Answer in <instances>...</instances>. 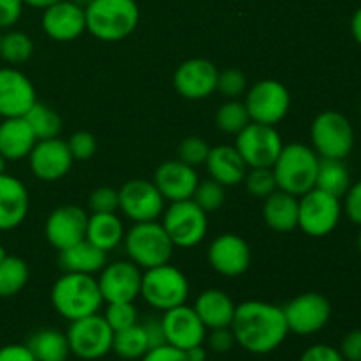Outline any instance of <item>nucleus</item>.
Masks as SVG:
<instances>
[{
    "mask_svg": "<svg viewBox=\"0 0 361 361\" xmlns=\"http://www.w3.org/2000/svg\"><path fill=\"white\" fill-rule=\"evenodd\" d=\"M247 90V78L240 69H226L219 71L217 80V92H221L224 97L236 99L238 95H243Z\"/></svg>",
    "mask_w": 361,
    "mask_h": 361,
    "instance_id": "79ce46f5",
    "label": "nucleus"
},
{
    "mask_svg": "<svg viewBox=\"0 0 361 361\" xmlns=\"http://www.w3.org/2000/svg\"><path fill=\"white\" fill-rule=\"evenodd\" d=\"M71 2H74V4H76V6L83 7V9H85V7H87V6H88V4H90V2H92V0H71Z\"/></svg>",
    "mask_w": 361,
    "mask_h": 361,
    "instance_id": "bf43d9fd",
    "label": "nucleus"
},
{
    "mask_svg": "<svg viewBox=\"0 0 361 361\" xmlns=\"http://www.w3.org/2000/svg\"><path fill=\"white\" fill-rule=\"evenodd\" d=\"M358 249H360V252H361V233H360V236H358Z\"/></svg>",
    "mask_w": 361,
    "mask_h": 361,
    "instance_id": "680f3d73",
    "label": "nucleus"
},
{
    "mask_svg": "<svg viewBox=\"0 0 361 361\" xmlns=\"http://www.w3.org/2000/svg\"><path fill=\"white\" fill-rule=\"evenodd\" d=\"M88 217L85 210L76 204H62L48 215L44 224V235L49 245L63 250L74 243L85 240Z\"/></svg>",
    "mask_w": 361,
    "mask_h": 361,
    "instance_id": "6ab92c4d",
    "label": "nucleus"
},
{
    "mask_svg": "<svg viewBox=\"0 0 361 361\" xmlns=\"http://www.w3.org/2000/svg\"><path fill=\"white\" fill-rule=\"evenodd\" d=\"M226 187L221 185L215 180H203V182L197 183L196 190L192 194V201L207 214L219 210V208L224 204L226 200Z\"/></svg>",
    "mask_w": 361,
    "mask_h": 361,
    "instance_id": "58836bf2",
    "label": "nucleus"
},
{
    "mask_svg": "<svg viewBox=\"0 0 361 361\" xmlns=\"http://www.w3.org/2000/svg\"><path fill=\"white\" fill-rule=\"evenodd\" d=\"M123 245L129 259L145 270L169 263L175 249L164 226L157 221L134 222L123 236Z\"/></svg>",
    "mask_w": 361,
    "mask_h": 361,
    "instance_id": "39448f33",
    "label": "nucleus"
},
{
    "mask_svg": "<svg viewBox=\"0 0 361 361\" xmlns=\"http://www.w3.org/2000/svg\"><path fill=\"white\" fill-rule=\"evenodd\" d=\"M28 282V267L21 257L7 256L0 261V298L18 295Z\"/></svg>",
    "mask_w": 361,
    "mask_h": 361,
    "instance_id": "f704fd0d",
    "label": "nucleus"
},
{
    "mask_svg": "<svg viewBox=\"0 0 361 361\" xmlns=\"http://www.w3.org/2000/svg\"><path fill=\"white\" fill-rule=\"evenodd\" d=\"M236 341L233 335L231 326L226 328H214L208 335V345L214 353H228L235 348Z\"/></svg>",
    "mask_w": 361,
    "mask_h": 361,
    "instance_id": "49530a36",
    "label": "nucleus"
},
{
    "mask_svg": "<svg viewBox=\"0 0 361 361\" xmlns=\"http://www.w3.org/2000/svg\"><path fill=\"white\" fill-rule=\"evenodd\" d=\"M55 2H59V0H23L25 6L35 7V9H46V7H49Z\"/></svg>",
    "mask_w": 361,
    "mask_h": 361,
    "instance_id": "4d7b16f0",
    "label": "nucleus"
},
{
    "mask_svg": "<svg viewBox=\"0 0 361 361\" xmlns=\"http://www.w3.org/2000/svg\"><path fill=\"white\" fill-rule=\"evenodd\" d=\"M35 143H37V137L23 116L2 120L0 123V154L7 161H20V159L28 157Z\"/></svg>",
    "mask_w": 361,
    "mask_h": 361,
    "instance_id": "bb28decb",
    "label": "nucleus"
},
{
    "mask_svg": "<svg viewBox=\"0 0 361 361\" xmlns=\"http://www.w3.org/2000/svg\"><path fill=\"white\" fill-rule=\"evenodd\" d=\"M23 118L27 120L30 129L34 130L37 141L59 137L60 130H62V118H60V115L51 106L44 104V102H35Z\"/></svg>",
    "mask_w": 361,
    "mask_h": 361,
    "instance_id": "72a5a7b5",
    "label": "nucleus"
},
{
    "mask_svg": "<svg viewBox=\"0 0 361 361\" xmlns=\"http://www.w3.org/2000/svg\"><path fill=\"white\" fill-rule=\"evenodd\" d=\"M35 102H37V95L28 76L13 67L0 69V116L2 118L25 116Z\"/></svg>",
    "mask_w": 361,
    "mask_h": 361,
    "instance_id": "aec40b11",
    "label": "nucleus"
},
{
    "mask_svg": "<svg viewBox=\"0 0 361 361\" xmlns=\"http://www.w3.org/2000/svg\"><path fill=\"white\" fill-rule=\"evenodd\" d=\"M341 355L345 361H361V330L349 331L341 345Z\"/></svg>",
    "mask_w": 361,
    "mask_h": 361,
    "instance_id": "3c124183",
    "label": "nucleus"
},
{
    "mask_svg": "<svg viewBox=\"0 0 361 361\" xmlns=\"http://www.w3.org/2000/svg\"><path fill=\"white\" fill-rule=\"evenodd\" d=\"M351 187V175L342 159H321L316 176V189L331 194L335 197H344Z\"/></svg>",
    "mask_w": 361,
    "mask_h": 361,
    "instance_id": "2f4dec72",
    "label": "nucleus"
},
{
    "mask_svg": "<svg viewBox=\"0 0 361 361\" xmlns=\"http://www.w3.org/2000/svg\"><path fill=\"white\" fill-rule=\"evenodd\" d=\"M344 210L349 221L361 228V180L356 183H351L349 190L345 192Z\"/></svg>",
    "mask_w": 361,
    "mask_h": 361,
    "instance_id": "a18cd8bd",
    "label": "nucleus"
},
{
    "mask_svg": "<svg viewBox=\"0 0 361 361\" xmlns=\"http://www.w3.org/2000/svg\"><path fill=\"white\" fill-rule=\"evenodd\" d=\"M204 166H207L210 178L224 187L242 183L247 175V169H249L242 155L231 145H219V147L210 148Z\"/></svg>",
    "mask_w": 361,
    "mask_h": 361,
    "instance_id": "393cba45",
    "label": "nucleus"
},
{
    "mask_svg": "<svg viewBox=\"0 0 361 361\" xmlns=\"http://www.w3.org/2000/svg\"><path fill=\"white\" fill-rule=\"evenodd\" d=\"M243 104L249 113L250 122L275 127L289 113L291 95L281 81L263 80L250 87Z\"/></svg>",
    "mask_w": 361,
    "mask_h": 361,
    "instance_id": "9b49d317",
    "label": "nucleus"
},
{
    "mask_svg": "<svg viewBox=\"0 0 361 361\" xmlns=\"http://www.w3.org/2000/svg\"><path fill=\"white\" fill-rule=\"evenodd\" d=\"M140 267L133 261H115L106 264L99 275V289L106 303L134 302L141 295Z\"/></svg>",
    "mask_w": 361,
    "mask_h": 361,
    "instance_id": "dca6fc26",
    "label": "nucleus"
},
{
    "mask_svg": "<svg viewBox=\"0 0 361 361\" xmlns=\"http://www.w3.org/2000/svg\"><path fill=\"white\" fill-rule=\"evenodd\" d=\"M162 328H164L166 344L187 351L194 345H201L207 341V326L196 310L189 305H178L175 309L166 310L161 317Z\"/></svg>",
    "mask_w": 361,
    "mask_h": 361,
    "instance_id": "f3484780",
    "label": "nucleus"
},
{
    "mask_svg": "<svg viewBox=\"0 0 361 361\" xmlns=\"http://www.w3.org/2000/svg\"><path fill=\"white\" fill-rule=\"evenodd\" d=\"M23 0H0V30L18 23L23 13Z\"/></svg>",
    "mask_w": 361,
    "mask_h": 361,
    "instance_id": "09e8293b",
    "label": "nucleus"
},
{
    "mask_svg": "<svg viewBox=\"0 0 361 361\" xmlns=\"http://www.w3.org/2000/svg\"><path fill=\"white\" fill-rule=\"evenodd\" d=\"M28 190L16 176L0 175V231H11L27 219Z\"/></svg>",
    "mask_w": 361,
    "mask_h": 361,
    "instance_id": "b1692460",
    "label": "nucleus"
},
{
    "mask_svg": "<svg viewBox=\"0 0 361 361\" xmlns=\"http://www.w3.org/2000/svg\"><path fill=\"white\" fill-rule=\"evenodd\" d=\"M207 212L201 210L192 200L175 201L162 212V222L173 245L190 249L200 245L208 231Z\"/></svg>",
    "mask_w": 361,
    "mask_h": 361,
    "instance_id": "6e6552de",
    "label": "nucleus"
},
{
    "mask_svg": "<svg viewBox=\"0 0 361 361\" xmlns=\"http://www.w3.org/2000/svg\"><path fill=\"white\" fill-rule=\"evenodd\" d=\"M242 183H245V189L250 196L261 200L277 190V180L271 168H249Z\"/></svg>",
    "mask_w": 361,
    "mask_h": 361,
    "instance_id": "4c0bfd02",
    "label": "nucleus"
},
{
    "mask_svg": "<svg viewBox=\"0 0 361 361\" xmlns=\"http://www.w3.org/2000/svg\"><path fill=\"white\" fill-rule=\"evenodd\" d=\"M0 361H37L27 344H9L0 348Z\"/></svg>",
    "mask_w": 361,
    "mask_h": 361,
    "instance_id": "864d4df0",
    "label": "nucleus"
},
{
    "mask_svg": "<svg viewBox=\"0 0 361 361\" xmlns=\"http://www.w3.org/2000/svg\"><path fill=\"white\" fill-rule=\"evenodd\" d=\"M59 263L63 271L94 275L99 274L108 264V252H104L85 238L74 245L67 247V249L60 250Z\"/></svg>",
    "mask_w": 361,
    "mask_h": 361,
    "instance_id": "cd10ccee",
    "label": "nucleus"
},
{
    "mask_svg": "<svg viewBox=\"0 0 361 361\" xmlns=\"http://www.w3.org/2000/svg\"><path fill=\"white\" fill-rule=\"evenodd\" d=\"M342 215L341 200L319 189H310L298 200V228L305 235L321 238L337 228Z\"/></svg>",
    "mask_w": 361,
    "mask_h": 361,
    "instance_id": "9d476101",
    "label": "nucleus"
},
{
    "mask_svg": "<svg viewBox=\"0 0 361 361\" xmlns=\"http://www.w3.org/2000/svg\"><path fill=\"white\" fill-rule=\"evenodd\" d=\"M210 145L200 136H189L178 145V161L185 162L187 166H197L207 162L208 154H210Z\"/></svg>",
    "mask_w": 361,
    "mask_h": 361,
    "instance_id": "a19ab883",
    "label": "nucleus"
},
{
    "mask_svg": "<svg viewBox=\"0 0 361 361\" xmlns=\"http://www.w3.org/2000/svg\"><path fill=\"white\" fill-rule=\"evenodd\" d=\"M263 217L274 231H293L298 228V197L277 189L264 197Z\"/></svg>",
    "mask_w": 361,
    "mask_h": 361,
    "instance_id": "c85d7f7f",
    "label": "nucleus"
},
{
    "mask_svg": "<svg viewBox=\"0 0 361 361\" xmlns=\"http://www.w3.org/2000/svg\"><path fill=\"white\" fill-rule=\"evenodd\" d=\"M7 257V252H6V249H4L2 245H0V261H4Z\"/></svg>",
    "mask_w": 361,
    "mask_h": 361,
    "instance_id": "052dcab7",
    "label": "nucleus"
},
{
    "mask_svg": "<svg viewBox=\"0 0 361 361\" xmlns=\"http://www.w3.org/2000/svg\"><path fill=\"white\" fill-rule=\"evenodd\" d=\"M250 123V116L243 102L236 99H229L215 113V126L226 134H238Z\"/></svg>",
    "mask_w": 361,
    "mask_h": 361,
    "instance_id": "e433bc0d",
    "label": "nucleus"
},
{
    "mask_svg": "<svg viewBox=\"0 0 361 361\" xmlns=\"http://www.w3.org/2000/svg\"><path fill=\"white\" fill-rule=\"evenodd\" d=\"M111 351H115L116 355L123 360L143 358V356L150 351V345H148V338L143 326L137 323L134 324V326L126 328V330L115 331V335H113Z\"/></svg>",
    "mask_w": 361,
    "mask_h": 361,
    "instance_id": "473e14b6",
    "label": "nucleus"
},
{
    "mask_svg": "<svg viewBox=\"0 0 361 361\" xmlns=\"http://www.w3.org/2000/svg\"><path fill=\"white\" fill-rule=\"evenodd\" d=\"M41 25L51 41L71 42L87 30L85 9L71 0H59L42 9Z\"/></svg>",
    "mask_w": 361,
    "mask_h": 361,
    "instance_id": "412c9836",
    "label": "nucleus"
},
{
    "mask_svg": "<svg viewBox=\"0 0 361 361\" xmlns=\"http://www.w3.org/2000/svg\"><path fill=\"white\" fill-rule=\"evenodd\" d=\"M154 183L166 201L175 203V201L192 200L200 178H197L196 168L175 159V161H166L159 166L154 175Z\"/></svg>",
    "mask_w": 361,
    "mask_h": 361,
    "instance_id": "5701e85b",
    "label": "nucleus"
},
{
    "mask_svg": "<svg viewBox=\"0 0 361 361\" xmlns=\"http://www.w3.org/2000/svg\"><path fill=\"white\" fill-rule=\"evenodd\" d=\"M6 161L7 159L0 154V175H4V173H6Z\"/></svg>",
    "mask_w": 361,
    "mask_h": 361,
    "instance_id": "13d9d810",
    "label": "nucleus"
},
{
    "mask_svg": "<svg viewBox=\"0 0 361 361\" xmlns=\"http://www.w3.org/2000/svg\"><path fill=\"white\" fill-rule=\"evenodd\" d=\"M120 208L133 222L157 221L164 212L166 200L154 182L143 178L129 180L118 190Z\"/></svg>",
    "mask_w": 361,
    "mask_h": 361,
    "instance_id": "ddd939ff",
    "label": "nucleus"
},
{
    "mask_svg": "<svg viewBox=\"0 0 361 361\" xmlns=\"http://www.w3.org/2000/svg\"><path fill=\"white\" fill-rule=\"evenodd\" d=\"M67 147H69L74 161H88L90 157H94L95 150H97V141H95L94 134L88 130H78L69 137Z\"/></svg>",
    "mask_w": 361,
    "mask_h": 361,
    "instance_id": "c03bdc74",
    "label": "nucleus"
},
{
    "mask_svg": "<svg viewBox=\"0 0 361 361\" xmlns=\"http://www.w3.org/2000/svg\"><path fill=\"white\" fill-rule=\"evenodd\" d=\"M104 303L94 275L66 271L51 288V305L63 319L76 321L97 314Z\"/></svg>",
    "mask_w": 361,
    "mask_h": 361,
    "instance_id": "7ed1b4c3",
    "label": "nucleus"
},
{
    "mask_svg": "<svg viewBox=\"0 0 361 361\" xmlns=\"http://www.w3.org/2000/svg\"><path fill=\"white\" fill-rule=\"evenodd\" d=\"M321 157L314 148L302 143L284 145L277 161L271 166L277 189L300 197L316 187Z\"/></svg>",
    "mask_w": 361,
    "mask_h": 361,
    "instance_id": "20e7f679",
    "label": "nucleus"
},
{
    "mask_svg": "<svg viewBox=\"0 0 361 361\" xmlns=\"http://www.w3.org/2000/svg\"><path fill=\"white\" fill-rule=\"evenodd\" d=\"M34 53V42L25 32L9 30L0 37V59L11 66L27 62Z\"/></svg>",
    "mask_w": 361,
    "mask_h": 361,
    "instance_id": "c9c22d12",
    "label": "nucleus"
},
{
    "mask_svg": "<svg viewBox=\"0 0 361 361\" xmlns=\"http://www.w3.org/2000/svg\"><path fill=\"white\" fill-rule=\"evenodd\" d=\"M207 330L231 326L236 305L228 293L221 289H207L196 298L192 307Z\"/></svg>",
    "mask_w": 361,
    "mask_h": 361,
    "instance_id": "a878e982",
    "label": "nucleus"
},
{
    "mask_svg": "<svg viewBox=\"0 0 361 361\" xmlns=\"http://www.w3.org/2000/svg\"><path fill=\"white\" fill-rule=\"evenodd\" d=\"M104 319L108 321L109 328L113 331L126 330V328L137 324V310L134 307V302H120V303H108L104 312Z\"/></svg>",
    "mask_w": 361,
    "mask_h": 361,
    "instance_id": "ea45409f",
    "label": "nucleus"
},
{
    "mask_svg": "<svg viewBox=\"0 0 361 361\" xmlns=\"http://www.w3.org/2000/svg\"><path fill=\"white\" fill-rule=\"evenodd\" d=\"M73 162L74 159L67 147V141L59 137L37 141L28 154L32 173L42 182H56L63 178L73 168Z\"/></svg>",
    "mask_w": 361,
    "mask_h": 361,
    "instance_id": "a211bd4d",
    "label": "nucleus"
},
{
    "mask_svg": "<svg viewBox=\"0 0 361 361\" xmlns=\"http://www.w3.org/2000/svg\"><path fill=\"white\" fill-rule=\"evenodd\" d=\"M208 261L217 274L224 277H240L250 267V247L242 236L226 233L210 243Z\"/></svg>",
    "mask_w": 361,
    "mask_h": 361,
    "instance_id": "4be33fe9",
    "label": "nucleus"
},
{
    "mask_svg": "<svg viewBox=\"0 0 361 361\" xmlns=\"http://www.w3.org/2000/svg\"><path fill=\"white\" fill-rule=\"evenodd\" d=\"M123 224L116 214H92L87 222L85 238L104 252L116 249L123 242Z\"/></svg>",
    "mask_w": 361,
    "mask_h": 361,
    "instance_id": "c756f323",
    "label": "nucleus"
},
{
    "mask_svg": "<svg viewBox=\"0 0 361 361\" xmlns=\"http://www.w3.org/2000/svg\"><path fill=\"white\" fill-rule=\"evenodd\" d=\"M85 23L99 41H123L140 23V6L136 0H92L85 7Z\"/></svg>",
    "mask_w": 361,
    "mask_h": 361,
    "instance_id": "f03ea898",
    "label": "nucleus"
},
{
    "mask_svg": "<svg viewBox=\"0 0 361 361\" xmlns=\"http://www.w3.org/2000/svg\"><path fill=\"white\" fill-rule=\"evenodd\" d=\"M0 37H2V32H0Z\"/></svg>",
    "mask_w": 361,
    "mask_h": 361,
    "instance_id": "e2e57ef3",
    "label": "nucleus"
},
{
    "mask_svg": "<svg viewBox=\"0 0 361 361\" xmlns=\"http://www.w3.org/2000/svg\"><path fill=\"white\" fill-rule=\"evenodd\" d=\"M66 335L71 355L85 361H94L104 358L111 351L115 331L109 328L104 316L92 314V316L71 321Z\"/></svg>",
    "mask_w": 361,
    "mask_h": 361,
    "instance_id": "1a4fd4ad",
    "label": "nucleus"
},
{
    "mask_svg": "<svg viewBox=\"0 0 361 361\" xmlns=\"http://www.w3.org/2000/svg\"><path fill=\"white\" fill-rule=\"evenodd\" d=\"M351 34L355 37V41L361 46V7L353 14L351 20Z\"/></svg>",
    "mask_w": 361,
    "mask_h": 361,
    "instance_id": "6e6d98bb",
    "label": "nucleus"
},
{
    "mask_svg": "<svg viewBox=\"0 0 361 361\" xmlns=\"http://www.w3.org/2000/svg\"><path fill=\"white\" fill-rule=\"evenodd\" d=\"M27 348L37 361H67L71 355L67 335L53 328H44L28 338Z\"/></svg>",
    "mask_w": 361,
    "mask_h": 361,
    "instance_id": "7c9ffc66",
    "label": "nucleus"
},
{
    "mask_svg": "<svg viewBox=\"0 0 361 361\" xmlns=\"http://www.w3.org/2000/svg\"><path fill=\"white\" fill-rule=\"evenodd\" d=\"M219 69L207 59H190L176 67L173 87L176 94L189 101H201L217 92Z\"/></svg>",
    "mask_w": 361,
    "mask_h": 361,
    "instance_id": "2eb2a0df",
    "label": "nucleus"
},
{
    "mask_svg": "<svg viewBox=\"0 0 361 361\" xmlns=\"http://www.w3.org/2000/svg\"><path fill=\"white\" fill-rule=\"evenodd\" d=\"M310 140H312L314 152L321 159L344 161L355 147V130L348 116L328 109L314 118L310 127Z\"/></svg>",
    "mask_w": 361,
    "mask_h": 361,
    "instance_id": "0eeeda50",
    "label": "nucleus"
},
{
    "mask_svg": "<svg viewBox=\"0 0 361 361\" xmlns=\"http://www.w3.org/2000/svg\"><path fill=\"white\" fill-rule=\"evenodd\" d=\"M140 361H187V358L183 351H180V349L173 348L169 344H164L150 349Z\"/></svg>",
    "mask_w": 361,
    "mask_h": 361,
    "instance_id": "8fccbe9b",
    "label": "nucleus"
},
{
    "mask_svg": "<svg viewBox=\"0 0 361 361\" xmlns=\"http://www.w3.org/2000/svg\"><path fill=\"white\" fill-rule=\"evenodd\" d=\"M300 361H345L341 351L328 344H314L305 349Z\"/></svg>",
    "mask_w": 361,
    "mask_h": 361,
    "instance_id": "de8ad7c7",
    "label": "nucleus"
},
{
    "mask_svg": "<svg viewBox=\"0 0 361 361\" xmlns=\"http://www.w3.org/2000/svg\"><path fill=\"white\" fill-rule=\"evenodd\" d=\"M231 330L236 344L252 355L275 351L289 334L284 310L259 300H249L236 305Z\"/></svg>",
    "mask_w": 361,
    "mask_h": 361,
    "instance_id": "f257e3e1",
    "label": "nucleus"
},
{
    "mask_svg": "<svg viewBox=\"0 0 361 361\" xmlns=\"http://www.w3.org/2000/svg\"><path fill=\"white\" fill-rule=\"evenodd\" d=\"M185 353V358L187 361H207L208 355H207V349L203 348V344L201 345H194V348L187 349Z\"/></svg>",
    "mask_w": 361,
    "mask_h": 361,
    "instance_id": "5fc2aeb1",
    "label": "nucleus"
},
{
    "mask_svg": "<svg viewBox=\"0 0 361 361\" xmlns=\"http://www.w3.org/2000/svg\"><path fill=\"white\" fill-rule=\"evenodd\" d=\"M88 207L94 214H116L120 208L118 190L113 187H99L88 197Z\"/></svg>",
    "mask_w": 361,
    "mask_h": 361,
    "instance_id": "37998d69",
    "label": "nucleus"
},
{
    "mask_svg": "<svg viewBox=\"0 0 361 361\" xmlns=\"http://www.w3.org/2000/svg\"><path fill=\"white\" fill-rule=\"evenodd\" d=\"M289 331L296 335H314L323 330L331 317V305L319 293H303L284 307Z\"/></svg>",
    "mask_w": 361,
    "mask_h": 361,
    "instance_id": "4468645a",
    "label": "nucleus"
},
{
    "mask_svg": "<svg viewBox=\"0 0 361 361\" xmlns=\"http://www.w3.org/2000/svg\"><path fill=\"white\" fill-rule=\"evenodd\" d=\"M154 309L166 310L183 305L189 298V281L185 274L169 263L145 270L141 277V295Z\"/></svg>",
    "mask_w": 361,
    "mask_h": 361,
    "instance_id": "423d86ee",
    "label": "nucleus"
},
{
    "mask_svg": "<svg viewBox=\"0 0 361 361\" xmlns=\"http://www.w3.org/2000/svg\"><path fill=\"white\" fill-rule=\"evenodd\" d=\"M282 137L274 126L250 122L236 134L235 148L247 168H271L282 152Z\"/></svg>",
    "mask_w": 361,
    "mask_h": 361,
    "instance_id": "f8f14e48",
    "label": "nucleus"
},
{
    "mask_svg": "<svg viewBox=\"0 0 361 361\" xmlns=\"http://www.w3.org/2000/svg\"><path fill=\"white\" fill-rule=\"evenodd\" d=\"M141 326H143L145 334H147L148 345H150V349L166 344L164 328H162V321L159 319V317H148V319L145 321Z\"/></svg>",
    "mask_w": 361,
    "mask_h": 361,
    "instance_id": "603ef678",
    "label": "nucleus"
}]
</instances>
